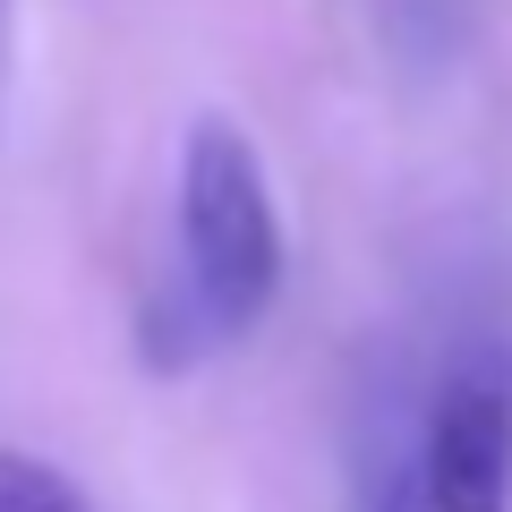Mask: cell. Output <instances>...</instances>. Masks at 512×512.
<instances>
[{"label":"cell","instance_id":"1","mask_svg":"<svg viewBox=\"0 0 512 512\" xmlns=\"http://www.w3.org/2000/svg\"><path fill=\"white\" fill-rule=\"evenodd\" d=\"M282 291V222L265 163L231 120H197L180 154V265L171 291L146 308V359L197 367L205 350H231L265 325Z\"/></svg>","mask_w":512,"mask_h":512},{"label":"cell","instance_id":"2","mask_svg":"<svg viewBox=\"0 0 512 512\" xmlns=\"http://www.w3.org/2000/svg\"><path fill=\"white\" fill-rule=\"evenodd\" d=\"M419 504L427 512H512V350L478 342L444 376L427 410V453H419Z\"/></svg>","mask_w":512,"mask_h":512},{"label":"cell","instance_id":"3","mask_svg":"<svg viewBox=\"0 0 512 512\" xmlns=\"http://www.w3.org/2000/svg\"><path fill=\"white\" fill-rule=\"evenodd\" d=\"M0 512H94V495L77 487L69 470L18 453V444H0Z\"/></svg>","mask_w":512,"mask_h":512},{"label":"cell","instance_id":"4","mask_svg":"<svg viewBox=\"0 0 512 512\" xmlns=\"http://www.w3.org/2000/svg\"><path fill=\"white\" fill-rule=\"evenodd\" d=\"M9 9H18V0H0V60H9Z\"/></svg>","mask_w":512,"mask_h":512}]
</instances>
